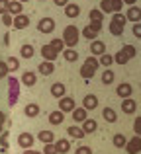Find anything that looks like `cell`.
Masks as SVG:
<instances>
[{"mask_svg": "<svg viewBox=\"0 0 141 154\" xmlns=\"http://www.w3.org/2000/svg\"><path fill=\"white\" fill-rule=\"evenodd\" d=\"M63 45H65V43H63V39H53L51 43H47V45L41 47V57L45 60H49V63H53V60L57 59L59 53L65 51V49H63Z\"/></svg>", "mask_w": 141, "mask_h": 154, "instance_id": "6da1fadb", "label": "cell"}, {"mask_svg": "<svg viewBox=\"0 0 141 154\" xmlns=\"http://www.w3.org/2000/svg\"><path fill=\"white\" fill-rule=\"evenodd\" d=\"M126 14H122V12H118V14H112L110 18V33L112 35H122L123 33V27H126Z\"/></svg>", "mask_w": 141, "mask_h": 154, "instance_id": "7a4b0ae2", "label": "cell"}, {"mask_svg": "<svg viewBox=\"0 0 141 154\" xmlns=\"http://www.w3.org/2000/svg\"><path fill=\"white\" fill-rule=\"evenodd\" d=\"M98 66H100V60L96 59V57H88V59L84 60L82 68H80V76H82L84 80H90L92 76L96 74V70H98Z\"/></svg>", "mask_w": 141, "mask_h": 154, "instance_id": "3957f363", "label": "cell"}, {"mask_svg": "<svg viewBox=\"0 0 141 154\" xmlns=\"http://www.w3.org/2000/svg\"><path fill=\"white\" fill-rule=\"evenodd\" d=\"M79 37H80V33H79V27L76 26H67L63 29V43L69 49H75V45L79 43Z\"/></svg>", "mask_w": 141, "mask_h": 154, "instance_id": "277c9868", "label": "cell"}, {"mask_svg": "<svg viewBox=\"0 0 141 154\" xmlns=\"http://www.w3.org/2000/svg\"><path fill=\"white\" fill-rule=\"evenodd\" d=\"M135 53H137V51H135V47L127 43L126 47H122V49H120V51L114 55V60H116L118 64H127V63H130V60L135 57Z\"/></svg>", "mask_w": 141, "mask_h": 154, "instance_id": "5b68a950", "label": "cell"}, {"mask_svg": "<svg viewBox=\"0 0 141 154\" xmlns=\"http://www.w3.org/2000/svg\"><path fill=\"white\" fill-rule=\"evenodd\" d=\"M123 8V0H102L100 2V10L104 12V14H118V12H122Z\"/></svg>", "mask_w": 141, "mask_h": 154, "instance_id": "8992f818", "label": "cell"}, {"mask_svg": "<svg viewBox=\"0 0 141 154\" xmlns=\"http://www.w3.org/2000/svg\"><path fill=\"white\" fill-rule=\"evenodd\" d=\"M100 29H102V23H88V26L84 27L82 31H80V35H82L84 39H90V41H96V37H98Z\"/></svg>", "mask_w": 141, "mask_h": 154, "instance_id": "52a82bcc", "label": "cell"}, {"mask_svg": "<svg viewBox=\"0 0 141 154\" xmlns=\"http://www.w3.org/2000/svg\"><path fill=\"white\" fill-rule=\"evenodd\" d=\"M37 29L41 31V33H53V29H55V20L53 18H41L37 22Z\"/></svg>", "mask_w": 141, "mask_h": 154, "instance_id": "ba28073f", "label": "cell"}, {"mask_svg": "<svg viewBox=\"0 0 141 154\" xmlns=\"http://www.w3.org/2000/svg\"><path fill=\"white\" fill-rule=\"evenodd\" d=\"M8 86H10V105H14L16 100H18V96H20V82L10 76V78H8Z\"/></svg>", "mask_w": 141, "mask_h": 154, "instance_id": "9c48e42d", "label": "cell"}, {"mask_svg": "<svg viewBox=\"0 0 141 154\" xmlns=\"http://www.w3.org/2000/svg\"><path fill=\"white\" fill-rule=\"evenodd\" d=\"M126 152H130V154H137L141 152V137H131L130 140H127V144H126Z\"/></svg>", "mask_w": 141, "mask_h": 154, "instance_id": "30bf717a", "label": "cell"}, {"mask_svg": "<svg viewBox=\"0 0 141 154\" xmlns=\"http://www.w3.org/2000/svg\"><path fill=\"white\" fill-rule=\"evenodd\" d=\"M59 111H63V113H72L75 111V100L71 98V96H65V98H61L59 100Z\"/></svg>", "mask_w": 141, "mask_h": 154, "instance_id": "8fae6325", "label": "cell"}, {"mask_svg": "<svg viewBox=\"0 0 141 154\" xmlns=\"http://www.w3.org/2000/svg\"><path fill=\"white\" fill-rule=\"evenodd\" d=\"M34 135H30V133H22V135L18 137V144L24 148V150H30V148H34Z\"/></svg>", "mask_w": 141, "mask_h": 154, "instance_id": "7c38bea8", "label": "cell"}, {"mask_svg": "<svg viewBox=\"0 0 141 154\" xmlns=\"http://www.w3.org/2000/svg\"><path fill=\"white\" fill-rule=\"evenodd\" d=\"M126 20L131 23H139L141 22V8L137 6H130V10L126 12Z\"/></svg>", "mask_w": 141, "mask_h": 154, "instance_id": "4fadbf2b", "label": "cell"}, {"mask_svg": "<svg viewBox=\"0 0 141 154\" xmlns=\"http://www.w3.org/2000/svg\"><path fill=\"white\" fill-rule=\"evenodd\" d=\"M90 53H92V57H102L104 53H106V43L100 41V39L92 41L90 43Z\"/></svg>", "mask_w": 141, "mask_h": 154, "instance_id": "5bb4252c", "label": "cell"}, {"mask_svg": "<svg viewBox=\"0 0 141 154\" xmlns=\"http://www.w3.org/2000/svg\"><path fill=\"white\" fill-rule=\"evenodd\" d=\"M82 107L86 109V111L96 109V107H98V98H96L94 94H86V96L82 98Z\"/></svg>", "mask_w": 141, "mask_h": 154, "instance_id": "9a60e30c", "label": "cell"}, {"mask_svg": "<svg viewBox=\"0 0 141 154\" xmlns=\"http://www.w3.org/2000/svg\"><path fill=\"white\" fill-rule=\"evenodd\" d=\"M12 26L16 27V29H26L27 26H30V18H27L26 14H20V16H14V23Z\"/></svg>", "mask_w": 141, "mask_h": 154, "instance_id": "2e32d148", "label": "cell"}, {"mask_svg": "<svg viewBox=\"0 0 141 154\" xmlns=\"http://www.w3.org/2000/svg\"><path fill=\"white\" fill-rule=\"evenodd\" d=\"M65 92H67V88H65V84H63V82H55L53 86H51V96L57 98V100L65 98Z\"/></svg>", "mask_w": 141, "mask_h": 154, "instance_id": "e0dca14e", "label": "cell"}, {"mask_svg": "<svg viewBox=\"0 0 141 154\" xmlns=\"http://www.w3.org/2000/svg\"><path fill=\"white\" fill-rule=\"evenodd\" d=\"M8 14H10V16L24 14V4L18 2V0H10V4H8Z\"/></svg>", "mask_w": 141, "mask_h": 154, "instance_id": "ac0fdd59", "label": "cell"}, {"mask_svg": "<svg viewBox=\"0 0 141 154\" xmlns=\"http://www.w3.org/2000/svg\"><path fill=\"white\" fill-rule=\"evenodd\" d=\"M37 72H39V74H43V76H49V74H53V72H55V64L49 63V60H43V63H39Z\"/></svg>", "mask_w": 141, "mask_h": 154, "instance_id": "d6986e66", "label": "cell"}, {"mask_svg": "<svg viewBox=\"0 0 141 154\" xmlns=\"http://www.w3.org/2000/svg\"><path fill=\"white\" fill-rule=\"evenodd\" d=\"M116 92H118V96L122 100H127L131 96V92H133V88H131V84L123 82V84H120V86H118V90H116Z\"/></svg>", "mask_w": 141, "mask_h": 154, "instance_id": "ffe728a7", "label": "cell"}, {"mask_svg": "<svg viewBox=\"0 0 141 154\" xmlns=\"http://www.w3.org/2000/svg\"><path fill=\"white\" fill-rule=\"evenodd\" d=\"M135 109H137V103H135L131 98H127V100H123V102H122V111L126 113V115L135 113Z\"/></svg>", "mask_w": 141, "mask_h": 154, "instance_id": "44dd1931", "label": "cell"}, {"mask_svg": "<svg viewBox=\"0 0 141 154\" xmlns=\"http://www.w3.org/2000/svg\"><path fill=\"white\" fill-rule=\"evenodd\" d=\"M72 119H75L76 123H84V121L88 119V111L84 107H75V111H72Z\"/></svg>", "mask_w": 141, "mask_h": 154, "instance_id": "7402d4cb", "label": "cell"}, {"mask_svg": "<svg viewBox=\"0 0 141 154\" xmlns=\"http://www.w3.org/2000/svg\"><path fill=\"white\" fill-rule=\"evenodd\" d=\"M20 55H22V59H34V55H35L34 45L31 43H24L22 49H20Z\"/></svg>", "mask_w": 141, "mask_h": 154, "instance_id": "603a6c76", "label": "cell"}, {"mask_svg": "<svg viewBox=\"0 0 141 154\" xmlns=\"http://www.w3.org/2000/svg\"><path fill=\"white\" fill-rule=\"evenodd\" d=\"M22 82L26 84V86H34L35 82H37V74H35V72H31V70H27V72H24L22 74Z\"/></svg>", "mask_w": 141, "mask_h": 154, "instance_id": "cb8c5ba5", "label": "cell"}, {"mask_svg": "<svg viewBox=\"0 0 141 154\" xmlns=\"http://www.w3.org/2000/svg\"><path fill=\"white\" fill-rule=\"evenodd\" d=\"M79 14H80V8H79V4H67L65 6V16L67 18H79Z\"/></svg>", "mask_w": 141, "mask_h": 154, "instance_id": "d4e9b609", "label": "cell"}, {"mask_svg": "<svg viewBox=\"0 0 141 154\" xmlns=\"http://www.w3.org/2000/svg\"><path fill=\"white\" fill-rule=\"evenodd\" d=\"M63 121H65V113H63V111H59V109H57V111H51L49 113V123L51 125H61Z\"/></svg>", "mask_w": 141, "mask_h": 154, "instance_id": "484cf974", "label": "cell"}, {"mask_svg": "<svg viewBox=\"0 0 141 154\" xmlns=\"http://www.w3.org/2000/svg\"><path fill=\"white\" fill-rule=\"evenodd\" d=\"M55 148H57V154H65L71 150V143L67 139H59L57 143H55Z\"/></svg>", "mask_w": 141, "mask_h": 154, "instance_id": "4316f807", "label": "cell"}, {"mask_svg": "<svg viewBox=\"0 0 141 154\" xmlns=\"http://www.w3.org/2000/svg\"><path fill=\"white\" fill-rule=\"evenodd\" d=\"M88 18H90V23H102L104 20V12L102 10H90V14H88Z\"/></svg>", "mask_w": 141, "mask_h": 154, "instance_id": "83f0119b", "label": "cell"}, {"mask_svg": "<svg viewBox=\"0 0 141 154\" xmlns=\"http://www.w3.org/2000/svg\"><path fill=\"white\" fill-rule=\"evenodd\" d=\"M102 117L108 121V123H116V121H118V115H116V111H114L112 107H104Z\"/></svg>", "mask_w": 141, "mask_h": 154, "instance_id": "f1b7e54d", "label": "cell"}, {"mask_svg": "<svg viewBox=\"0 0 141 154\" xmlns=\"http://www.w3.org/2000/svg\"><path fill=\"white\" fill-rule=\"evenodd\" d=\"M67 133H69V137H72V139H82L84 137L82 127H76V125H71V127L67 129Z\"/></svg>", "mask_w": 141, "mask_h": 154, "instance_id": "f546056e", "label": "cell"}, {"mask_svg": "<svg viewBox=\"0 0 141 154\" xmlns=\"http://www.w3.org/2000/svg\"><path fill=\"white\" fill-rule=\"evenodd\" d=\"M24 113H26L27 117H37L39 115V105L37 103H27L26 109H24Z\"/></svg>", "mask_w": 141, "mask_h": 154, "instance_id": "4dcf8cb0", "label": "cell"}, {"mask_svg": "<svg viewBox=\"0 0 141 154\" xmlns=\"http://www.w3.org/2000/svg\"><path fill=\"white\" fill-rule=\"evenodd\" d=\"M96 127H98V125H96V121L94 119H86L82 123V131H84V135H88V133H94L96 131Z\"/></svg>", "mask_w": 141, "mask_h": 154, "instance_id": "1f68e13d", "label": "cell"}, {"mask_svg": "<svg viewBox=\"0 0 141 154\" xmlns=\"http://www.w3.org/2000/svg\"><path fill=\"white\" fill-rule=\"evenodd\" d=\"M53 133L51 131H39V135H37V139L39 140H43L45 144H53Z\"/></svg>", "mask_w": 141, "mask_h": 154, "instance_id": "d6a6232c", "label": "cell"}, {"mask_svg": "<svg viewBox=\"0 0 141 154\" xmlns=\"http://www.w3.org/2000/svg\"><path fill=\"white\" fill-rule=\"evenodd\" d=\"M63 59H65L67 63H75V60L79 59V53H76L75 49H65L63 51Z\"/></svg>", "mask_w": 141, "mask_h": 154, "instance_id": "836d02e7", "label": "cell"}, {"mask_svg": "<svg viewBox=\"0 0 141 154\" xmlns=\"http://www.w3.org/2000/svg\"><path fill=\"white\" fill-rule=\"evenodd\" d=\"M98 60H100V64H102V66H106V68H110L112 63H116V60H114V55H108V53H104Z\"/></svg>", "mask_w": 141, "mask_h": 154, "instance_id": "e575fe53", "label": "cell"}, {"mask_svg": "<svg viewBox=\"0 0 141 154\" xmlns=\"http://www.w3.org/2000/svg\"><path fill=\"white\" fill-rule=\"evenodd\" d=\"M126 144H127V140H126V137H123L122 133L114 135V146L116 148H126Z\"/></svg>", "mask_w": 141, "mask_h": 154, "instance_id": "d590c367", "label": "cell"}, {"mask_svg": "<svg viewBox=\"0 0 141 154\" xmlns=\"http://www.w3.org/2000/svg\"><path fill=\"white\" fill-rule=\"evenodd\" d=\"M114 78H116V74L112 72V68H106L104 74H102V84H112V82H114Z\"/></svg>", "mask_w": 141, "mask_h": 154, "instance_id": "8d00e7d4", "label": "cell"}, {"mask_svg": "<svg viewBox=\"0 0 141 154\" xmlns=\"http://www.w3.org/2000/svg\"><path fill=\"white\" fill-rule=\"evenodd\" d=\"M6 64H8V68H10V70H18V68H20V60L16 59V57H8Z\"/></svg>", "mask_w": 141, "mask_h": 154, "instance_id": "74e56055", "label": "cell"}, {"mask_svg": "<svg viewBox=\"0 0 141 154\" xmlns=\"http://www.w3.org/2000/svg\"><path fill=\"white\" fill-rule=\"evenodd\" d=\"M8 74H10V68H8L6 60H0V78H6Z\"/></svg>", "mask_w": 141, "mask_h": 154, "instance_id": "f35d334b", "label": "cell"}, {"mask_svg": "<svg viewBox=\"0 0 141 154\" xmlns=\"http://www.w3.org/2000/svg\"><path fill=\"white\" fill-rule=\"evenodd\" d=\"M2 23H4V26H12V23H14V16H10L8 12L2 14Z\"/></svg>", "mask_w": 141, "mask_h": 154, "instance_id": "ab89813d", "label": "cell"}, {"mask_svg": "<svg viewBox=\"0 0 141 154\" xmlns=\"http://www.w3.org/2000/svg\"><path fill=\"white\" fill-rule=\"evenodd\" d=\"M133 131H135V135L141 137V117H135V121H133Z\"/></svg>", "mask_w": 141, "mask_h": 154, "instance_id": "60d3db41", "label": "cell"}, {"mask_svg": "<svg viewBox=\"0 0 141 154\" xmlns=\"http://www.w3.org/2000/svg\"><path fill=\"white\" fill-rule=\"evenodd\" d=\"M41 152L43 154H57V148H55V144H45Z\"/></svg>", "mask_w": 141, "mask_h": 154, "instance_id": "b9f144b4", "label": "cell"}, {"mask_svg": "<svg viewBox=\"0 0 141 154\" xmlns=\"http://www.w3.org/2000/svg\"><path fill=\"white\" fill-rule=\"evenodd\" d=\"M8 4H10V0H0V14L8 12Z\"/></svg>", "mask_w": 141, "mask_h": 154, "instance_id": "7bdbcfd3", "label": "cell"}, {"mask_svg": "<svg viewBox=\"0 0 141 154\" xmlns=\"http://www.w3.org/2000/svg\"><path fill=\"white\" fill-rule=\"evenodd\" d=\"M133 35L141 39V22L139 23H133Z\"/></svg>", "mask_w": 141, "mask_h": 154, "instance_id": "ee69618b", "label": "cell"}, {"mask_svg": "<svg viewBox=\"0 0 141 154\" xmlns=\"http://www.w3.org/2000/svg\"><path fill=\"white\" fill-rule=\"evenodd\" d=\"M75 154H92V150H90L88 146H79V148H76V152H75Z\"/></svg>", "mask_w": 141, "mask_h": 154, "instance_id": "f6af8a7d", "label": "cell"}, {"mask_svg": "<svg viewBox=\"0 0 141 154\" xmlns=\"http://www.w3.org/2000/svg\"><path fill=\"white\" fill-rule=\"evenodd\" d=\"M53 2L57 4V6H63V8H65L67 4H69V0H53Z\"/></svg>", "mask_w": 141, "mask_h": 154, "instance_id": "bcb514c9", "label": "cell"}, {"mask_svg": "<svg viewBox=\"0 0 141 154\" xmlns=\"http://www.w3.org/2000/svg\"><path fill=\"white\" fill-rule=\"evenodd\" d=\"M4 121H6V113L0 111V125H4Z\"/></svg>", "mask_w": 141, "mask_h": 154, "instance_id": "7dc6e473", "label": "cell"}, {"mask_svg": "<svg viewBox=\"0 0 141 154\" xmlns=\"http://www.w3.org/2000/svg\"><path fill=\"white\" fill-rule=\"evenodd\" d=\"M135 2L137 0H123V4H127V6H135Z\"/></svg>", "mask_w": 141, "mask_h": 154, "instance_id": "c3c4849f", "label": "cell"}, {"mask_svg": "<svg viewBox=\"0 0 141 154\" xmlns=\"http://www.w3.org/2000/svg\"><path fill=\"white\" fill-rule=\"evenodd\" d=\"M24 154H43V152H37V150H34V148H30V150H26Z\"/></svg>", "mask_w": 141, "mask_h": 154, "instance_id": "681fc988", "label": "cell"}, {"mask_svg": "<svg viewBox=\"0 0 141 154\" xmlns=\"http://www.w3.org/2000/svg\"><path fill=\"white\" fill-rule=\"evenodd\" d=\"M18 2H22V4H24V2H27V0H18Z\"/></svg>", "mask_w": 141, "mask_h": 154, "instance_id": "f907efd6", "label": "cell"}, {"mask_svg": "<svg viewBox=\"0 0 141 154\" xmlns=\"http://www.w3.org/2000/svg\"><path fill=\"white\" fill-rule=\"evenodd\" d=\"M0 133H2V125H0Z\"/></svg>", "mask_w": 141, "mask_h": 154, "instance_id": "816d5d0a", "label": "cell"}, {"mask_svg": "<svg viewBox=\"0 0 141 154\" xmlns=\"http://www.w3.org/2000/svg\"><path fill=\"white\" fill-rule=\"evenodd\" d=\"M41 2H43V0H41Z\"/></svg>", "mask_w": 141, "mask_h": 154, "instance_id": "f5cc1de1", "label": "cell"}]
</instances>
